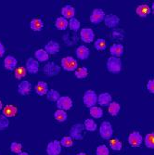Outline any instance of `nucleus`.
<instances>
[{"mask_svg":"<svg viewBox=\"0 0 154 155\" xmlns=\"http://www.w3.org/2000/svg\"><path fill=\"white\" fill-rule=\"evenodd\" d=\"M61 67L63 70L67 72H75L76 69L78 67V63H77V61L71 57V56H68V57H64L61 61Z\"/></svg>","mask_w":154,"mask_h":155,"instance_id":"obj_1","label":"nucleus"},{"mask_svg":"<svg viewBox=\"0 0 154 155\" xmlns=\"http://www.w3.org/2000/svg\"><path fill=\"white\" fill-rule=\"evenodd\" d=\"M107 69L111 74H118L122 70V61L119 58L110 57L107 61Z\"/></svg>","mask_w":154,"mask_h":155,"instance_id":"obj_2","label":"nucleus"},{"mask_svg":"<svg viewBox=\"0 0 154 155\" xmlns=\"http://www.w3.org/2000/svg\"><path fill=\"white\" fill-rule=\"evenodd\" d=\"M100 135L103 139H110L113 135V125L110 122H103L100 126Z\"/></svg>","mask_w":154,"mask_h":155,"instance_id":"obj_3","label":"nucleus"},{"mask_svg":"<svg viewBox=\"0 0 154 155\" xmlns=\"http://www.w3.org/2000/svg\"><path fill=\"white\" fill-rule=\"evenodd\" d=\"M83 101L87 108H92L97 102V96L94 90H87L86 91L85 95L83 97Z\"/></svg>","mask_w":154,"mask_h":155,"instance_id":"obj_4","label":"nucleus"},{"mask_svg":"<svg viewBox=\"0 0 154 155\" xmlns=\"http://www.w3.org/2000/svg\"><path fill=\"white\" fill-rule=\"evenodd\" d=\"M84 129H85V126L80 123L74 124L72 126L71 130H70V137L75 140H82L84 138V136H83Z\"/></svg>","mask_w":154,"mask_h":155,"instance_id":"obj_5","label":"nucleus"},{"mask_svg":"<svg viewBox=\"0 0 154 155\" xmlns=\"http://www.w3.org/2000/svg\"><path fill=\"white\" fill-rule=\"evenodd\" d=\"M44 72L49 77L56 76V75H58L60 74L61 67L55 62H48L44 67Z\"/></svg>","mask_w":154,"mask_h":155,"instance_id":"obj_6","label":"nucleus"},{"mask_svg":"<svg viewBox=\"0 0 154 155\" xmlns=\"http://www.w3.org/2000/svg\"><path fill=\"white\" fill-rule=\"evenodd\" d=\"M106 17V14L105 12L100 9V8H95L93 11H92V14L90 16V21L93 23V24H100L101 21H104Z\"/></svg>","mask_w":154,"mask_h":155,"instance_id":"obj_7","label":"nucleus"},{"mask_svg":"<svg viewBox=\"0 0 154 155\" xmlns=\"http://www.w3.org/2000/svg\"><path fill=\"white\" fill-rule=\"evenodd\" d=\"M57 107L59 108V110H68L73 107V100L68 96L61 97L57 101Z\"/></svg>","mask_w":154,"mask_h":155,"instance_id":"obj_8","label":"nucleus"},{"mask_svg":"<svg viewBox=\"0 0 154 155\" xmlns=\"http://www.w3.org/2000/svg\"><path fill=\"white\" fill-rule=\"evenodd\" d=\"M128 142L132 147H140L143 143V137L139 132L134 131L128 137Z\"/></svg>","mask_w":154,"mask_h":155,"instance_id":"obj_9","label":"nucleus"},{"mask_svg":"<svg viewBox=\"0 0 154 155\" xmlns=\"http://www.w3.org/2000/svg\"><path fill=\"white\" fill-rule=\"evenodd\" d=\"M61 151V145L59 140H53L49 142L47 147V153L48 155H60Z\"/></svg>","mask_w":154,"mask_h":155,"instance_id":"obj_10","label":"nucleus"},{"mask_svg":"<svg viewBox=\"0 0 154 155\" xmlns=\"http://www.w3.org/2000/svg\"><path fill=\"white\" fill-rule=\"evenodd\" d=\"M81 39L83 42H85V43H92L93 40H94V37H95V34L93 32L92 29L90 28H84L81 31Z\"/></svg>","mask_w":154,"mask_h":155,"instance_id":"obj_11","label":"nucleus"},{"mask_svg":"<svg viewBox=\"0 0 154 155\" xmlns=\"http://www.w3.org/2000/svg\"><path fill=\"white\" fill-rule=\"evenodd\" d=\"M104 22L105 25L109 28H115L119 24L120 19L117 15H114V14H108L104 19Z\"/></svg>","mask_w":154,"mask_h":155,"instance_id":"obj_12","label":"nucleus"},{"mask_svg":"<svg viewBox=\"0 0 154 155\" xmlns=\"http://www.w3.org/2000/svg\"><path fill=\"white\" fill-rule=\"evenodd\" d=\"M26 70L28 73L30 74H36L39 71V62L33 59V58H29L26 62Z\"/></svg>","mask_w":154,"mask_h":155,"instance_id":"obj_13","label":"nucleus"},{"mask_svg":"<svg viewBox=\"0 0 154 155\" xmlns=\"http://www.w3.org/2000/svg\"><path fill=\"white\" fill-rule=\"evenodd\" d=\"M124 48L122 44L116 43L113 44L110 48V53L111 54V57H115V58H120L123 55Z\"/></svg>","mask_w":154,"mask_h":155,"instance_id":"obj_14","label":"nucleus"},{"mask_svg":"<svg viewBox=\"0 0 154 155\" xmlns=\"http://www.w3.org/2000/svg\"><path fill=\"white\" fill-rule=\"evenodd\" d=\"M18 61L13 56H7L4 60V67L8 71H14L17 68Z\"/></svg>","mask_w":154,"mask_h":155,"instance_id":"obj_15","label":"nucleus"},{"mask_svg":"<svg viewBox=\"0 0 154 155\" xmlns=\"http://www.w3.org/2000/svg\"><path fill=\"white\" fill-rule=\"evenodd\" d=\"M32 90V84L29 81H22L18 87V92L21 96H27Z\"/></svg>","mask_w":154,"mask_h":155,"instance_id":"obj_16","label":"nucleus"},{"mask_svg":"<svg viewBox=\"0 0 154 155\" xmlns=\"http://www.w3.org/2000/svg\"><path fill=\"white\" fill-rule=\"evenodd\" d=\"M61 14H62V17L65 18L66 20H68V19L71 20V19L74 18V16H75V9L71 5H66L62 8Z\"/></svg>","mask_w":154,"mask_h":155,"instance_id":"obj_17","label":"nucleus"},{"mask_svg":"<svg viewBox=\"0 0 154 155\" xmlns=\"http://www.w3.org/2000/svg\"><path fill=\"white\" fill-rule=\"evenodd\" d=\"M45 50L48 52V54L55 55L60 51V44L58 42H55V41L51 40L45 46Z\"/></svg>","mask_w":154,"mask_h":155,"instance_id":"obj_18","label":"nucleus"},{"mask_svg":"<svg viewBox=\"0 0 154 155\" xmlns=\"http://www.w3.org/2000/svg\"><path fill=\"white\" fill-rule=\"evenodd\" d=\"M76 56H77V58L79 60H87L88 57H89V55H90V50L87 47H85V46H80L77 48L76 51Z\"/></svg>","mask_w":154,"mask_h":155,"instance_id":"obj_19","label":"nucleus"},{"mask_svg":"<svg viewBox=\"0 0 154 155\" xmlns=\"http://www.w3.org/2000/svg\"><path fill=\"white\" fill-rule=\"evenodd\" d=\"M2 110H3V115L4 116H6L7 118H11V117H14L17 114L18 108L16 106H14V105L8 104V105L4 106Z\"/></svg>","mask_w":154,"mask_h":155,"instance_id":"obj_20","label":"nucleus"},{"mask_svg":"<svg viewBox=\"0 0 154 155\" xmlns=\"http://www.w3.org/2000/svg\"><path fill=\"white\" fill-rule=\"evenodd\" d=\"M111 102V96L110 93L104 92L100 94V96H97V103L100 106H109Z\"/></svg>","mask_w":154,"mask_h":155,"instance_id":"obj_21","label":"nucleus"},{"mask_svg":"<svg viewBox=\"0 0 154 155\" xmlns=\"http://www.w3.org/2000/svg\"><path fill=\"white\" fill-rule=\"evenodd\" d=\"M136 14L141 18H146L149 15V13L151 12V8L149 6L146 5V4H143V5H139L137 8H136Z\"/></svg>","mask_w":154,"mask_h":155,"instance_id":"obj_22","label":"nucleus"},{"mask_svg":"<svg viewBox=\"0 0 154 155\" xmlns=\"http://www.w3.org/2000/svg\"><path fill=\"white\" fill-rule=\"evenodd\" d=\"M48 86L46 82L40 81L37 83V84L35 86V92L38 96H44L47 95L48 92Z\"/></svg>","mask_w":154,"mask_h":155,"instance_id":"obj_23","label":"nucleus"},{"mask_svg":"<svg viewBox=\"0 0 154 155\" xmlns=\"http://www.w3.org/2000/svg\"><path fill=\"white\" fill-rule=\"evenodd\" d=\"M30 28L33 31L40 32L44 28V22L41 19H33L30 22Z\"/></svg>","mask_w":154,"mask_h":155,"instance_id":"obj_24","label":"nucleus"},{"mask_svg":"<svg viewBox=\"0 0 154 155\" xmlns=\"http://www.w3.org/2000/svg\"><path fill=\"white\" fill-rule=\"evenodd\" d=\"M35 58L38 62H45L48 61L49 56L45 49H37L35 51Z\"/></svg>","mask_w":154,"mask_h":155,"instance_id":"obj_25","label":"nucleus"},{"mask_svg":"<svg viewBox=\"0 0 154 155\" xmlns=\"http://www.w3.org/2000/svg\"><path fill=\"white\" fill-rule=\"evenodd\" d=\"M55 26H56V28H57L58 30L64 31V30L67 29V27L69 26V21H68V20H66L63 17H59L57 20H56Z\"/></svg>","mask_w":154,"mask_h":155,"instance_id":"obj_26","label":"nucleus"},{"mask_svg":"<svg viewBox=\"0 0 154 155\" xmlns=\"http://www.w3.org/2000/svg\"><path fill=\"white\" fill-rule=\"evenodd\" d=\"M108 110H109V114L111 115V116H117L119 111L121 110V106L118 102H115V101H111L110 104L108 106Z\"/></svg>","mask_w":154,"mask_h":155,"instance_id":"obj_27","label":"nucleus"},{"mask_svg":"<svg viewBox=\"0 0 154 155\" xmlns=\"http://www.w3.org/2000/svg\"><path fill=\"white\" fill-rule=\"evenodd\" d=\"M61 97V95L60 93L55 90V89H50L48 90V94H47V98L48 101H52V102H57L59 101V98Z\"/></svg>","mask_w":154,"mask_h":155,"instance_id":"obj_28","label":"nucleus"},{"mask_svg":"<svg viewBox=\"0 0 154 155\" xmlns=\"http://www.w3.org/2000/svg\"><path fill=\"white\" fill-rule=\"evenodd\" d=\"M89 114H90V115H91L93 118L100 119V118H101L102 115H103V111H102L101 108L97 107V106H94V107H92V108L89 109Z\"/></svg>","mask_w":154,"mask_h":155,"instance_id":"obj_29","label":"nucleus"},{"mask_svg":"<svg viewBox=\"0 0 154 155\" xmlns=\"http://www.w3.org/2000/svg\"><path fill=\"white\" fill-rule=\"evenodd\" d=\"M84 126H85L86 130H87L89 132H94L97 128V125L95 123V121L93 119H90V118H88L85 121V124H84Z\"/></svg>","mask_w":154,"mask_h":155,"instance_id":"obj_30","label":"nucleus"},{"mask_svg":"<svg viewBox=\"0 0 154 155\" xmlns=\"http://www.w3.org/2000/svg\"><path fill=\"white\" fill-rule=\"evenodd\" d=\"M54 117L55 119L57 120L58 122L60 123H63L67 120L68 116H67V114L65 112V110H58L54 112Z\"/></svg>","mask_w":154,"mask_h":155,"instance_id":"obj_31","label":"nucleus"},{"mask_svg":"<svg viewBox=\"0 0 154 155\" xmlns=\"http://www.w3.org/2000/svg\"><path fill=\"white\" fill-rule=\"evenodd\" d=\"M145 146L149 149H154V133H149L144 138Z\"/></svg>","mask_w":154,"mask_h":155,"instance_id":"obj_32","label":"nucleus"},{"mask_svg":"<svg viewBox=\"0 0 154 155\" xmlns=\"http://www.w3.org/2000/svg\"><path fill=\"white\" fill-rule=\"evenodd\" d=\"M88 75V70L87 67H81L75 71V76L77 79H85Z\"/></svg>","mask_w":154,"mask_h":155,"instance_id":"obj_33","label":"nucleus"},{"mask_svg":"<svg viewBox=\"0 0 154 155\" xmlns=\"http://www.w3.org/2000/svg\"><path fill=\"white\" fill-rule=\"evenodd\" d=\"M94 46H95V48L97 50H99V51H103L107 48V46H106V41L103 38H99L97 40H96Z\"/></svg>","mask_w":154,"mask_h":155,"instance_id":"obj_34","label":"nucleus"},{"mask_svg":"<svg viewBox=\"0 0 154 155\" xmlns=\"http://www.w3.org/2000/svg\"><path fill=\"white\" fill-rule=\"evenodd\" d=\"M69 26H70V29L74 32H77L80 29V21L76 19V18H73L69 21Z\"/></svg>","mask_w":154,"mask_h":155,"instance_id":"obj_35","label":"nucleus"},{"mask_svg":"<svg viewBox=\"0 0 154 155\" xmlns=\"http://www.w3.org/2000/svg\"><path fill=\"white\" fill-rule=\"evenodd\" d=\"M110 146L111 149H113V150H115V151H120L122 150V148H123L122 142L120 141L118 138H114L113 140H110Z\"/></svg>","mask_w":154,"mask_h":155,"instance_id":"obj_36","label":"nucleus"},{"mask_svg":"<svg viewBox=\"0 0 154 155\" xmlns=\"http://www.w3.org/2000/svg\"><path fill=\"white\" fill-rule=\"evenodd\" d=\"M14 73H15V77H16L17 79H21V78H23V77L26 75L27 70H26L25 67L21 66V67L16 68V69H15V72H14Z\"/></svg>","mask_w":154,"mask_h":155,"instance_id":"obj_37","label":"nucleus"},{"mask_svg":"<svg viewBox=\"0 0 154 155\" xmlns=\"http://www.w3.org/2000/svg\"><path fill=\"white\" fill-rule=\"evenodd\" d=\"M74 144V141H73V138L70 137V136H67V137H63L61 139V145L63 146V147H66V148H70L72 147Z\"/></svg>","mask_w":154,"mask_h":155,"instance_id":"obj_38","label":"nucleus"},{"mask_svg":"<svg viewBox=\"0 0 154 155\" xmlns=\"http://www.w3.org/2000/svg\"><path fill=\"white\" fill-rule=\"evenodd\" d=\"M110 150L106 145H100L96 149V155H109Z\"/></svg>","mask_w":154,"mask_h":155,"instance_id":"obj_39","label":"nucleus"},{"mask_svg":"<svg viewBox=\"0 0 154 155\" xmlns=\"http://www.w3.org/2000/svg\"><path fill=\"white\" fill-rule=\"evenodd\" d=\"M10 150H11V151L12 152H14V153H16L17 155L18 154H20L21 152H22L21 151V150H22V145L21 144V143H18V142H12L11 143V145H10Z\"/></svg>","mask_w":154,"mask_h":155,"instance_id":"obj_40","label":"nucleus"},{"mask_svg":"<svg viewBox=\"0 0 154 155\" xmlns=\"http://www.w3.org/2000/svg\"><path fill=\"white\" fill-rule=\"evenodd\" d=\"M110 36L113 39L120 40V39H123L124 37V32L123 30H120V29H114L113 32H111Z\"/></svg>","mask_w":154,"mask_h":155,"instance_id":"obj_41","label":"nucleus"},{"mask_svg":"<svg viewBox=\"0 0 154 155\" xmlns=\"http://www.w3.org/2000/svg\"><path fill=\"white\" fill-rule=\"evenodd\" d=\"M8 125H9L8 118H7L3 114H0V130H4L8 128Z\"/></svg>","mask_w":154,"mask_h":155,"instance_id":"obj_42","label":"nucleus"},{"mask_svg":"<svg viewBox=\"0 0 154 155\" xmlns=\"http://www.w3.org/2000/svg\"><path fill=\"white\" fill-rule=\"evenodd\" d=\"M147 89L149 93L154 94V79H150L147 84Z\"/></svg>","mask_w":154,"mask_h":155,"instance_id":"obj_43","label":"nucleus"},{"mask_svg":"<svg viewBox=\"0 0 154 155\" xmlns=\"http://www.w3.org/2000/svg\"><path fill=\"white\" fill-rule=\"evenodd\" d=\"M4 53H5V47L1 42H0V58L3 57Z\"/></svg>","mask_w":154,"mask_h":155,"instance_id":"obj_44","label":"nucleus"},{"mask_svg":"<svg viewBox=\"0 0 154 155\" xmlns=\"http://www.w3.org/2000/svg\"><path fill=\"white\" fill-rule=\"evenodd\" d=\"M3 103H2V101H0V110H3Z\"/></svg>","mask_w":154,"mask_h":155,"instance_id":"obj_45","label":"nucleus"},{"mask_svg":"<svg viewBox=\"0 0 154 155\" xmlns=\"http://www.w3.org/2000/svg\"><path fill=\"white\" fill-rule=\"evenodd\" d=\"M18 155H29L27 152H24V151H22V152H21L20 154H18Z\"/></svg>","mask_w":154,"mask_h":155,"instance_id":"obj_46","label":"nucleus"},{"mask_svg":"<svg viewBox=\"0 0 154 155\" xmlns=\"http://www.w3.org/2000/svg\"><path fill=\"white\" fill-rule=\"evenodd\" d=\"M76 155H87V154L85 153V152H79V153H77Z\"/></svg>","mask_w":154,"mask_h":155,"instance_id":"obj_47","label":"nucleus"},{"mask_svg":"<svg viewBox=\"0 0 154 155\" xmlns=\"http://www.w3.org/2000/svg\"><path fill=\"white\" fill-rule=\"evenodd\" d=\"M151 10H152V12H153V14H154V3H153L152 6H151Z\"/></svg>","mask_w":154,"mask_h":155,"instance_id":"obj_48","label":"nucleus"}]
</instances>
